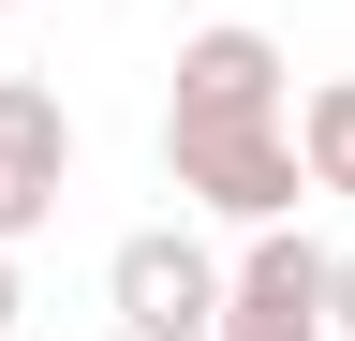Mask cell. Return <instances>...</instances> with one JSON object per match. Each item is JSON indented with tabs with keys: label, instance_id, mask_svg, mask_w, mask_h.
Here are the masks:
<instances>
[{
	"label": "cell",
	"instance_id": "6da1fadb",
	"mask_svg": "<svg viewBox=\"0 0 355 341\" xmlns=\"http://www.w3.org/2000/svg\"><path fill=\"white\" fill-rule=\"evenodd\" d=\"M163 178L193 193V208H222V223H296V119H178L163 104Z\"/></svg>",
	"mask_w": 355,
	"mask_h": 341
},
{
	"label": "cell",
	"instance_id": "7a4b0ae2",
	"mask_svg": "<svg viewBox=\"0 0 355 341\" xmlns=\"http://www.w3.org/2000/svg\"><path fill=\"white\" fill-rule=\"evenodd\" d=\"M222 282H237V267H222L193 223H148V238L104 252V312L133 341H222Z\"/></svg>",
	"mask_w": 355,
	"mask_h": 341
},
{
	"label": "cell",
	"instance_id": "3957f363",
	"mask_svg": "<svg viewBox=\"0 0 355 341\" xmlns=\"http://www.w3.org/2000/svg\"><path fill=\"white\" fill-rule=\"evenodd\" d=\"M60 178H74V104L44 74H0V252L60 223Z\"/></svg>",
	"mask_w": 355,
	"mask_h": 341
},
{
	"label": "cell",
	"instance_id": "277c9868",
	"mask_svg": "<svg viewBox=\"0 0 355 341\" xmlns=\"http://www.w3.org/2000/svg\"><path fill=\"white\" fill-rule=\"evenodd\" d=\"M222 341H326V252L296 223H252L237 282H222Z\"/></svg>",
	"mask_w": 355,
	"mask_h": 341
},
{
	"label": "cell",
	"instance_id": "5b68a950",
	"mask_svg": "<svg viewBox=\"0 0 355 341\" xmlns=\"http://www.w3.org/2000/svg\"><path fill=\"white\" fill-rule=\"evenodd\" d=\"M178 119H282V45L266 30H193L178 45Z\"/></svg>",
	"mask_w": 355,
	"mask_h": 341
},
{
	"label": "cell",
	"instance_id": "8992f818",
	"mask_svg": "<svg viewBox=\"0 0 355 341\" xmlns=\"http://www.w3.org/2000/svg\"><path fill=\"white\" fill-rule=\"evenodd\" d=\"M296 163H311V193L355 208V74H326V90L296 104Z\"/></svg>",
	"mask_w": 355,
	"mask_h": 341
},
{
	"label": "cell",
	"instance_id": "52a82bcc",
	"mask_svg": "<svg viewBox=\"0 0 355 341\" xmlns=\"http://www.w3.org/2000/svg\"><path fill=\"white\" fill-rule=\"evenodd\" d=\"M326 341H355V252H326Z\"/></svg>",
	"mask_w": 355,
	"mask_h": 341
},
{
	"label": "cell",
	"instance_id": "ba28073f",
	"mask_svg": "<svg viewBox=\"0 0 355 341\" xmlns=\"http://www.w3.org/2000/svg\"><path fill=\"white\" fill-rule=\"evenodd\" d=\"M15 312H30V297H15V252H0V341H15Z\"/></svg>",
	"mask_w": 355,
	"mask_h": 341
}]
</instances>
